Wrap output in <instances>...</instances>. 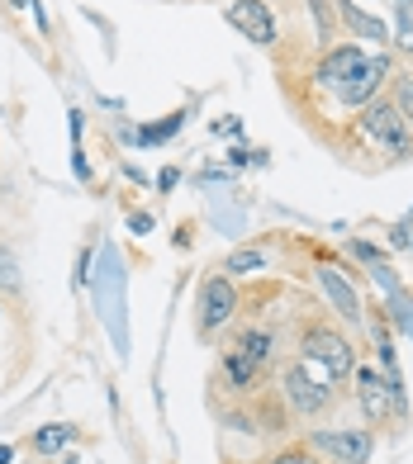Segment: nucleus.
<instances>
[{
	"instance_id": "dca6fc26",
	"label": "nucleus",
	"mask_w": 413,
	"mask_h": 464,
	"mask_svg": "<svg viewBox=\"0 0 413 464\" xmlns=\"http://www.w3.org/2000/svg\"><path fill=\"white\" fill-rule=\"evenodd\" d=\"M385 100L395 104L399 119L413 129V62L399 57V67H395V76H389V86H385Z\"/></svg>"
},
{
	"instance_id": "f257e3e1",
	"label": "nucleus",
	"mask_w": 413,
	"mask_h": 464,
	"mask_svg": "<svg viewBox=\"0 0 413 464\" xmlns=\"http://www.w3.org/2000/svg\"><path fill=\"white\" fill-rule=\"evenodd\" d=\"M399 67L395 48L366 53L357 44H333L319 53H290L271 57V72L280 81V95L290 104V114L304 123V133L323 142L328 152L342 142L347 123L357 119L376 95H385L389 76Z\"/></svg>"
},
{
	"instance_id": "423d86ee",
	"label": "nucleus",
	"mask_w": 413,
	"mask_h": 464,
	"mask_svg": "<svg viewBox=\"0 0 413 464\" xmlns=\"http://www.w3.org/2000/svg\"><path fill=\"white\" fill-rule=\"evenodd\" d=\"M352 398L366 417V427L376 436H399L408 421V393L399 384V374H385L376 365H357L352 374Z\"/></svg>"
},
{
	"instance_id": "2eb2a0df",
	"label": "nucleus",
	"mask_w": 413,
	"mask_h": 464,
	"mask_svg": "<svg viewBox=\"0 0 413 464\" xmlns=\"http://www.w3.org/2000/svg\"><path fill=\"white\" fill-rule=\"evenodd\" d=\"M257 464H328V459L309 446V436L300 431V436H290V440H280V446H271Z\"/></svg>"
},
{
	"instance_id": "7ed1b4c3",
	"label": "nucleus",
	"mask_w": 413,
	"mask_h": 464,
	"mask_svg": "<svg viewBox=\"0 0 413 464\" xmlns=\"http://www.w3.org/2000/svg\"><path fill=\"white\" fill-rule=\"evenodd\" d=\"M333 157L357 166V171H389V166H408L413 161V129L399 119V110L385 95H376L357 110V119L347 123L342 142L333 147Z\"/></svg>"
},
{
	"instance_id": "39448f33",
	"label": "nucleus",
	"mask_w": 413,
	"mask_h": 464,
	"mask_svg": "<svg viewBox=\"0 0 413 464\" xmlns=\"http://www.w3.org/2000/svg\"><path fill=\"white\" fill-rule=\"evenodd\" d=\"M276 393L285 398V408H290V417L300 421V431H309V427H328V421L342 412L352 389L333 384L319 365H309L304 355L290 351L276 370Z\"/></svg>"
},
{
	"instance_id": "f03ea898",
	"label": "nucleus",
	"mask_w": 413,
	"mask_h": 464,
	"mask_svg": "<svg viewBox=\"0 0 413 464\" xmlns=\"http://www.w3.org/2000/svg\"><path fill=\"white\" fill-rule=\"evenodd\" d=\"M290 355V323H271V318H238L214 351V370H210V408H238L252 393H261L276 379L280 361Z\"/></svg>"
},
{
	"instance_id": "f8f14e48",
	"label": "nucleus",
	"mask_w": 413,
	"mask_h": 464,
	"mask_svg": "<svg viewBox=\"0 0 413 464\" xmlns=\"http://www.w3.org/2000/svg\"><path fill=\"white\" fill-rule=\"evenodd\" d=\"M81 440V431L72 427V421H48V427H38L34 436H29V450L38 455V459H53V455H62V450H72Z\"/></svg>"
},
{
	"instance_id": "1a4fd4ad",
	"label": "nucleus",
	"mask_w": 413,
	"mask_h": 464,
	"mask_svg": "<svg viewBox=\"0 0 413 464\" xmlns=\"http://www.w3.org/2000/svg\"><path fill=\"white\" fill-rule=\"evenodd\" d=\"M309 446H314L328 464H370V455H376V431L370 427H309Z\"/></svg>"
},
{
	"instance_id": "a211bd4d",
	"label": "nucleus",
	"mask_w": 413,
	"mask_h": 464,
	"mask_svg": "<svg viewBox=\"0 0 413 464\" xmlns=\"http://www.w3.org/2000/svg\"><path fill=\"white\" fill-rule=\"evenodd\" d=\"M347 251H352L357 261H366V266H385V251L370 246V242H347Z\"/></svg>"
},
{
	"instance_id": "412c9836",
	"label": "nucleus",
	"mask_w": 413,
	"mask_h": 464,
	"mask_svg": "<svg viewBox=\"0 0 413 464\" xmlns=\"http://www.w3.org/2000/svg\"><path fill=\"white\" fill-rule=\"evenodd\" d=\"M395 5V14H413V0H389Z\"/></svg>"
},
{
	"instance_id": "4be33fe9",
	"label": "nucleus",
	"mask_w": 413,
	"mask_h": 464,
	"mask_svg": "<svg viewBox=\"0 0 413 464\" xmlns=\"http://www.w3.org/2000/svg\"><path fill=\"white\" fill-rule=\"evenodd\" d=\"M10 455H15L10 446H0V464H10Z\"/></svg>"
},
{
	"instance_id": "9b49d317",
	"label": "nucleus",
	"mask_w": 413,
	"mask_h": 464,
	"mask_svg": "<svg viewBox=\"0 0 413 464\" xmlns=\"http://www.w3.org/2000/svg\"><path fill=\"white\" fill-rule=\"evenodd\" d=\"M338 19H342V38L347 44H376V48H395V29L380 14H366L357 0H338Z\"/></svg>"
},
{
	"instance_id": "4468645a",
	"label": "nucleus",
	"mask_w": 413,
	"mask_h": 464,
	"mask_svg": "<svg viewBox=\"0 0 413 464\" xmlns=\"http://www.w3.org/2000/svg\"><path fill=\"white\" fill-rule=\"evenodd\" d=\"M0 299H25V266L5 232H0Z\"/></svg>"
},
{
	"instance_id": "f3484780",
	"label": "nucleus",
	"mask_w": 413,
	"mask_h": 464,
	"mask_svg": "<svg viewBox=\"0 0 413 464\" xmlns=\"http://www.w3.org/2000/svg\"><path fill=\"white\" fill-rule=\"evenodd\" d=\"M181 123H185V114H172L167 123H152V129H143V133H138V142H167V138L181 129Z\"/></svg>"
},
{
	"instance_id": "0eeeda50",
	"label": "nucleus",
	"mask_w": 413,
	"mask_h": 464,
	"mask_svg": "<svg viewBox=\"0 0 413 464\" xmlns=\"http://www.w3.org/2000/svg\"><path fill=\"white\" fill-rule=\"evenodd\" d=\"M238 318H242V289H238L233 276H223V270L214 266L210 276L200 280V289H195V308H191V323H195L200 346L223 342V332H229Z\"/></svg>"
},
{
	"instance_id": "6e6552de",
	"label": "nucleus",
	"mask_w": 413,
	"mask_h": 464,
	"mask_svg": "<svg viewBox=\"0 0 413 464\" xmlns=\"http://www.w3.org/2000/svg\"><path fill=\"white\" fill-rule=\"evenodd\" d=\"M223 19L266 57H271L285 38V19L276 10V0H223Z\"/></svg>"
},
{
	"instance_id": "aec40b11",
	"label": "nucleus",
	"mask_w": 413,
	"mask_h": 464,
	"mask_svg": "<svg viewBox=\"0 0 413 464\" xmlns=\"http://www.w3.org/2000/svg\"><path fill=\"white\" fill-rule=\"evenodd\" d=\"M176 180H181V171H176V166H167V171H162V176H157V185H162V189H172Z\"/></svg>"
},
{
	"instance_id": "20e7f679",
	"label": "nucleus",
	"mask_w": 413,
	"mask_h": 464,
	"mask_svg": "<svg viewBox=\"0 0 413 464\" xmlns=\"http://www.w3.org/2000/svg\"><path fill=\"white\" fill-rule=\"evenodd\" d=\"M290 351L304 355L309 365H319L333 384L352 389V374L361 365V346H357L352 327L328 304L300 299V308H290Z\"/></svg>"
},
{
	"instance_id": "9d476101",
	"label": "nucleus",
	"mask_w": 413,
	"mask_h": 464,
	"mask_svg": "<svg viewBox=\"0 0 413 464\" xmlns=\"http://www.w3.org/2000/svg\"><path fill=\"white\" fill-rule=\"evenodd\" d=\"M314 256H319V266H314V270H319V285H323V294H328V308H333L347 327H357L366 304H361V294L352 289V276H338L342 261L333 266V256H328L323 246H314Z\"/></svg>"
},
{
	"instance_id": "6ab92c4d",
	"label": "nucleus",
	"mask_w": 413,
	"mask_h": 464,
	"mask_svg": "<svg viewBox=\"0 0 413 464\" xmlns=\"http://www.w3.org/2000/svg\"><path fill=\"white\" fill-rule=\"evenodd\" d=\"M129 227H133V232H152V214H133Z\"/></svg>"
},
{
	"instance_id": "ddd939ff",
	"label": "nucleus",
	"mask_w": 413,
	"mask_h": 464,
	"mask_svg": "<svg viewBox=\"0 0 413 464\" xmlns=\"http://www.w3.org/2000/svg\"><path fill=\"white\" fill-rule=\"evenodd\" d=\"M219 270H223V276H233V280H242V276H261V270H271V251H266L261 242L238 246V251H229V256L219 261Z\"/></svg>"
}]
</instances>
